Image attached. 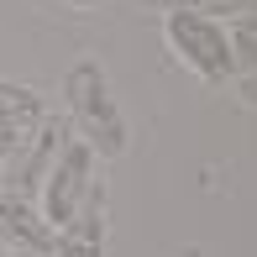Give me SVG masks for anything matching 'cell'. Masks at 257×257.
I'll list each match as a JSON object with an SVG mask.
<instances>
[{
  "mask_svg": "<svg viewBox=\"0 0 257 257\" xmlns=\"http://www.w3.org/2000/svg\"><path fill=\"white\" fill-rule=\"evenodd\" d=\"M63 105H68V121H74L79 142L89 147L95 158H121L132 132H126V115L110 95V79L95 58H79L74 68L63 74Z\"/></svg>",
  "mask_w": 257,
  "mask_h": 257,
  "instance_id": "cell-1",
  "label": "cell"
},
{
  "mask_svg": "<svg viewBox=\"0 0 257 257\" xmlns=\"http://www.w3.org/2000/svg\"><path fill=\"white\" fill-rule=\"evenodd\" d=\"M163 37H168L173 58L189 68L205 84H231L236 79V63H231V42L226 27L210 16H194V11H168L163 16Z\"/></svg>",
  "mask_w": 257,
  "mask_h": 257,
  "instance_id": "cell-2",
  "label": "cell"
},
{
  "mask_svg": "<svg viewBox=\"0 0 257 257\" xmlns=\"http://www.w3.org/2000/svg\"><path fill=\"white\" fill-rule=\"evenodd\" d=\"M89 184H95V153H89L79 137H68V142L58 147V158L48 163L42 184H37V189H42V205H37L42 220L58 231V226L79 210V200L89 194Z\"/></svg>",
  "mask_w": 257,
  "mask_h": 257,
  "instance_id": "cell-3",
  "label": "cell"
},
{
  "mask_svg": "<svg viewBox=\"0 0 257 257\" xmlns=\"http://www.w3.org/2000/svg\"><path fill=\"white\" fill-rule=\"evenodd\" d=\"M68 142V126L63 121H48L42 115L32 132L16 137V147H11L6 168H0V184H6V194H21V200H32V189L42 184V173H48V163L58 158V147Z\"/></svg>",
  "mask_w": 257,
  "mask_h": 257,
  "instance_id": "cell-4",
  "label": "cell"
},
{
  "mask_svg": "<svg viewBox=\"0 0 257 257\" xmlns=\"http://www.w3.org/2000/svg\"><path fill=\"white\" fill-rule=\"evenodd\" d=\"M53 257H105V184L95 179L89 194L79 200V210L58 226Z\"/></svg>",
  "mask_w": 257,
  "mask_h": 257,
  "instance_id": "cell-5",
  "label": "cell"
},
{
  "mask_svg": "<svg viewBox=\"0 0 257 257\" xmlns=\"http://www.w3.org/2000/svg\"><path fill=\"white\" fill-rule=\"evenodd\" d=\"M53 236L58 231L42 220V210L21 194H6L0 189V241L6 252H37V257H53Z\"/></svg>",
  "mask_w": 257,
  "mask_h": 257,
  "instance_id": "cell-6",
  "label": "cell"
},
{
  "mask_svg": "<svg viewBox=\"0 0 257 257\" xmlns=\"http://www.w3.org/2000/svg\"><path fill=\"white\" fill-rule=\"evenodd\" d=\"M42 115H48V110H42V95H37V89L0 79V132H6V137L32 132V126H37Z\"/></svg>",
  "mask_w": 257,
  "mask_h": 257,
  "instance_id": "cell-7",
  "label": "cell"
},
{
  "mask_svg": "<svg viewBox=\"0 0 257 257\" xmlns=\"http://www.w3.org/2000/svg\"><path fill=\"white\" fill-rule=\"evenodd\" d=\"M226 42H231V63H236V79H241V74H252V68H257V0H241V11L231 16Z\"/></svg>",
  "mask_w": 257,
  "mask_h": 257,
  "instance_id": "cell-8",
  "label": "cell"
},
{
  "mask_svg": "<svg viewBox=\"0 0 257 257\" xmlns=\"http://www.w3.org/2000/svg\"><path fill=\"white\" fill-rule=\"evenodd\" d=\"M163 6H168V11H194V16L215 21V16H236L241 0H163Z\"/></svg>",
  "mask_w": 257,
  "mask_h": 257,
  "instance_id": "cell-9",
  "label": "cell"
},
{
  "mask_svg": "<svg viewBox=\"0 0 257 257\" xmlns=\"http://www.w3.org/2000/svg\"><path fill=\"white\" fill-rule=\"evenodd\" d=\"M236 95H241V100H247L252 110H257V68H252V74H241V79H236Z\"/></svg>",
  "mask_w": 257,
  "mask_h": 257,
  "instance_id": "cell-10",
  "label": "cell"
},
{
  "mask_svg": "<svg viewBox=\"0 0 257 257\" xmlns=\"http://www.w3.org/2000/svg\"><path fill=\"white\" fill-rule=\"evenodd\" d=\"M11 147H16V137H6V132H0V168H6V158H11Z\"/></svg>",
  "mask_w": 257,
  "mask_h": 257,
  "instance_id": "cell-11",
  "label": "cell"
},
{
  "mask_svg": "<svg viewBox=\"0 0 257 257\" xmlns=\"http://www.w3.org/2000/svg\"><path fill=\"white\" fill-rule=\"evenodd\" d=\"M68 6H100V0H68Z\"/></svg>",
  "mask_w": 257,
  "mask_h": 257,
  "instance_id": "cell-12",
  "label": "cell"
},
{
  "mask_svg": "<svg viewBox=\"0 0 257 257\" xmlns=\"http://www.w3.org/2000/svg\"><path fill=\"white\" fill-rule=\"evenodd\" d=\"M6 257H37V252H6Z\"/></svg>",
  "mask_w": 257,
  "mask_h": 257,
  "instance_id": "cell-13",
  "label": "cell"
}]
</instances>
